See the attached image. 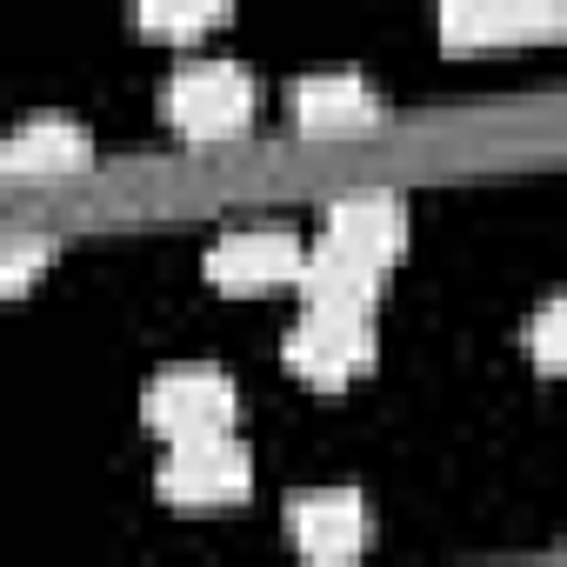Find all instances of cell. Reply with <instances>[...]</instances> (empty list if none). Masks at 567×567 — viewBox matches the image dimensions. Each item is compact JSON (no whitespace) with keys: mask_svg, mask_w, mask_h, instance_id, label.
<instances>
[{"mask_svg":"<svg viewBox=\"0 0 567 567\" xmlns=\"http://www.w3.org/2000/svg\"><path fill=\"white\" fill-rule=\"evenodd\" d=\"M54 260V240H0V295H21L48 274Z\"/></svg>","mask_w":567,"mask_h":567,"instance_id":"13","label":"cell"},{"mask_svg":"<svg viewBox=\"0 0 567 567\" xmlns=\"http://www.w3.org/2000/svg\"><path fill=\"white\" fill-rule=\"evenodd\" d=\"M560 28V0H441L447 48H501V41H547Z\"/></svg>","mask_w":567,"mask_h":567,"instance_id":"6","label":"cell"},{"mask_svg":"<svg viewBox=\"0 0 567 567\" xmlns=\"http://www.w3.org/2000/svg\"><path fill=\"white\" fill-rule=\"evenodd\" d=\"M288 540L308 560H354L368 547V501L354 487H315L288 501Z\"/></svg>","mask_w":567,"mask_h":567,"instance_id":"7","label":"cell"},{"mask_svg":"<svg viewBox=\"0 0 567 567\" xmlns=\"http://www.w3.org/2000/svg\"><path fill=\"white\" fill-rule=\"evenodd\" d=\"M227 14V0H134V21L161 41H194Z\"/></svg>","mask_w":567,"mask_h":567,"instance_id":"12","label":"cell"},{"mask_svg":"<svg viewBox=\"0 0 567 567\" xmlns=\"http://www.w3.org/2000/svg\"><path fill=\"white\" fill-rule=\"evenodd\" d=\"M0 154H8V167H34V174H54V167H81L94 154L87 127L68 121V114H41L28 127H14L8 141H0Z\"/></svg>","mask_w":567,"mask_h":567,"instance_id":"11","label":"cell"},{"mask_svg":"<svg viewBox=\"0 0 567 567\" xmlns=\"http://www.w3.org/2000/svg\"><path fill=\"white\" fill-rule=\"evenodd\" d=\"M321 240H334V247H348V254H361L374 267H394L401 247H408V207L394 194H341L328 207Z\"/></svg>","mask_w":567,"mask_h":567,"instance_id":"8","label":"cell"},{"mask_svg":"<svg viewBox=\"0 0 567 567\" xmlns=\"http://www.w3.org/2000/svg\"><path fill=\"white\" fill-rule=\"evenodd\" d=\"M147 427L161 441H194V434H227L234 427V381L220 368H167L147 388Z\"/></svg>","mask_w":567,"mask_h":567,"instance_id":"4","label":"cell"},{"mask_svg":"<svg viewBox=\"0 0 567 567\" xmlns=\"http://www.w3.org/2000/svg\"><path fill=\"white\" fill-rule=\"evenodd\" d=\"M161 107H167V121H174L187 141H220V134L247 127V114H254V81H247V68H234V61H194V68H181V74L167 81Z\"/></svg>","mask_w":567,"mask_h":567,"instance_id":"3","label":"cell"},{"mask_svg":"<svg viewBox=\"0 0 567 567\" xmlns=\"http://www.w3.org/2000/svg\"><path fill=\"white\" fill-rule=\"evenodd\" d=\"M254 487V454L227 434H194V441H167L161 461V501L174 507H227Z\"/></svg>","mask_w":567,"mask_h":567,"instance_id":"2","label":"cell"},{"mask_svg":"<svg viewBox=\"0 0 567 567\" xmlns=\"http://www.w3.org/2000/svg\"><path fill=\"white\" fill-rule=\"evenodd\" d=\"M288 368L315 388H348L374 368V315L368 308H308L288 328Z\"/></svg>","mask_w":567,"mask_h":567,"instance_id":"1","label":"cell"},{"mask_svg":"<svg viewBox=\"0 0 567 567\" xmlns=\"http://www.w3.org/2000/svg\"><path fill=\"white\" fill-rule=\"evenodd\" d=\"M534 361H540V374L560 368V301H547V308L534 315Z\"/></svg>","mask_w":567,"mask_h":567,"instance_id":"14","label":"cell"},{"mask_svg":"<svg viewBox=\"0 0 567 567\" xmlns=\"http://www.w3.org/2000/svg\"><path fill=\"white\" fill-rule=\"evenodd\" d=\"M381 274L388 267H374V260H361V254H348V247H334V240H315L308 254H301V295H308V308H368L374 315V295H381Z\"/></svg>","mask_w":567,"mask_h":567,"instance_id":"9","label":"cell"},{"mask_svg":"<svg viewBox=\"0 0 567 567\" xmlns=\"http://www.w3.org/2000/svg\"><path fill=\"white\" fill-rule=\"evenodd\" d=\"M288 114L301 127H354V121H374L381 101L361 74H308L288 87Z\"/></svg>","mask_w":567,"mask_h":567,"instance_id":"10","label":"cell"},{"mask_svg":"<svg viewBox=\"0 0 567 567\" xmlns=\"http://www.w3.org/2000/svg\"><path fill=\"white\" fill-rule=\"evenodd\" d=\"M308 240L288 227H234L207 247V280L214 288H288L301 274Z\"/></svg>","mask_w":567,"mask_h":567,"instance_id":"5","label":"cell"}]
</instances>
